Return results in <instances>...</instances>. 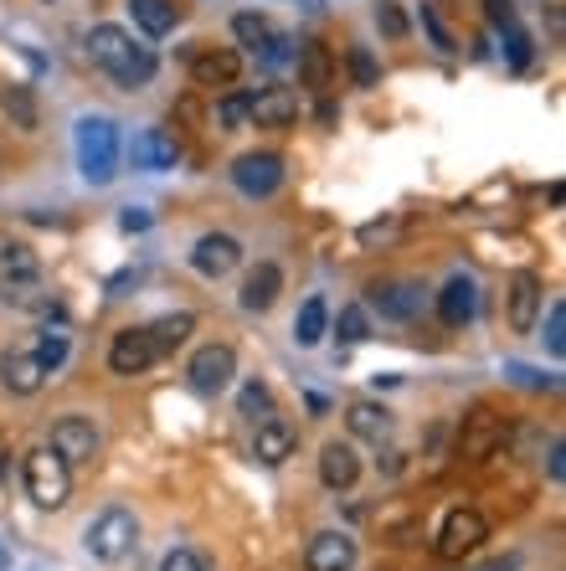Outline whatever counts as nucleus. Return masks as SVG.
<instances>
[{"label": "nucleus", "instance_id": "nucleus-22", "mask_svg": "<svg viewBox=\"0 0 566 571\" xmlns=\"http://www.w3.org/2000/svg\"><path fill=\"white\" fill-rule=\"evenodd\" d=\"M319 479L330 490H351L355 479H361V458H355L351 443H325L319 448Z\"/></svg>", "mask_w": 566, "mask_h": 571}, {"label": "nucleus", "instance_id": "nucleus-42", "mask_svg": "<svg viewBox=\"0 0 566 571\" xmlns=\"http://www.w3.org/2000/svg\"><path fill=\"white\" fill-rule=\"evenodd\" d=\"M485 11H489V21L505 31V26H515V0H485Z\"/></svg>", "mask_w": 566, "mask_h": 571}, {"label": "nucleus", "instance_id": "nucleus-5", "mask_svg": "<svg viewBox=\"0 0 566 571\" xmlns=\"http://www.w3.org/2000/svg\"><path fill=\"white\" fill-rule=\"evenodd\" d=\"M505 417L489 413V407H474L469 417H464V428H458V458H469V464H485V458H494L500 448H505Z\"/></svg>", "mask_w": 566, "mask_h": 571}, {"label": "nucleus", "instance_id": "nucleus-46", "mask_svg": "<svg viewBox=\"0 0 566 571\" xmlns=\"http://www.w3.org/2000/svg\"><path fill=\"white\" fill-rule=\"evenodd\" d=\"M0 567H5V551H0Z\"/></svg>", "mask_w": 566, "mask_h": 571}, {"label": "nucleus", "instance_id": "nucleus-28", "mask_svg": "<svg viewBox=\"0 0 566 571\" xmlns=\"http://www.w3.org/2000/svg\"><path fill=\"white\" fill-rule=\"evenodd\" d=\"M41 278V257L26 242H0V283H26Z\"/></svg>", "mask_w": 566, "mask_h": 571}, {"label": "nucleus", "instance_id": "nucleus-25", "mask_svg": "<svg viewBox=\"0 0 566 571\" xmlns=\"http://www.w3.org/2000/svg\"><path fill=\"white\" fill-rule=\"evenodd\" d=\"M0 114L11 118V129H21V135H32L37 129V93L26 88V83H5L0 88Z\"/></svg>", "mask_w": 566, "mask_h": 571}, {"label": "nucleus", "instance_id": "nucleus-32", "mask_svg": "<svg viewBox=\"0 0 566 571\" xmlns=\"http://www.w3.org/2000/svg\"><path fill=\"white\" fill-rule=\"evenodd\" d=\"M67 345H73V335H67V325H47V330H41L37 360L47 366V376H52V371L62 366V360H67Z\"/></svg>", "mask_w": 566, "mask_h": 571}, {"label": "nucleus", "instance_id": "nucleus-31", "mask_svg": "<svg viewBox=\"0 0 566 571\" xmlns=\"http://www.w3.org/2000/svg\"><path fill=\"white\" fill-rule=\"evenodd\" d=\"M216 129L222 135H237V129H248L253 124V109H248V93H227V99L216 103Z\"/></svg>", "mask_w": 566, "mask_h": 571}, {"label": "nucleus", "instance_id": "nucleus-17", "mask_svg": "<svg viewBox=\"0 0 566 571\" xmlns=\"http://www.w3.org/2000/svg\"><path fill=\"white\" fill-rule=\"evenodd\" d=\"M372 304L381 309V319H412L423 309V283H412V278L372 283Z\"/></svg>", "mask_w": 566, "mask_h": 571}, {"label": "nucleus", "instance_id": "nucleus-3", "mask_svg": "<svg viewBox=\"0 0 566 571\" xmlns=\"http://www.w3.org/2000/svg\"><path fill=\"white\" fill-rule=\"evenodd\" d=\"M83 541H88V556H93V561H124V556L135 551V541H139L135 510H124V505H109V510L98 515V520H88Z\"/></svg>", "mask_w": 566, "mask_h": 571}, {"label": "nucleus", "instance_id": "nucleus-12", "mask_svg": "<svg viewBox=\"0 0 566 571\" xmlns=\"http://www.w3.org/2000/svg\"><path fill=\"white\" fill-rule=\"evenodd\" d=\"M160 355H155V340H150V330H118L114 345H109V371L114 376H139L150 371Z\"/></svg>", "mask_w": 566, "mask_h": 571}, {"label": "nucleus", "instance_id": "nucleus-15", "mask_svg": "<svg viewBox=\"0 0 566 571\" xmlns=\"http://www.w3.org/2000/svg\"><path fill=\"white\" fill-rule=\"evenodd\" d=\"M355 567V541L345 531H325L310 541L304 551V571H351Z\"/></svg>", "mask_w": 566, "mask_h": 571}, {"label": "nucleus", "instance_id": "nucleus-44", "mask_svg": "<svg viewBox=\"0 0 566 571\" xmlns=\"http://www.w3.org/2000/svg\"><path fill=\"white\" fill-rule=\"evenodd\" d=\"M520 567V556H500V561H489V567H479V571H515Z\"/></svg>", "mask_w": 566, "mask_h": 571}, {"label": "nucleus", "instance_id": "nucleus-26", "mask_svg": "<svg viewBox=\"0 0 566 571\" xmlns=\"http://www.w3.org/2000/svg\"><path fill=\"white\" fill-rule=\"evenodd\" d=\"M345 428H351L355 437H366V443H387L391 413L387 407H376V402H351V407H345Z\"/></svg>", "mask_w": 566, "mask_h": 571}, {"label": "nucleus", "instance_id": "nucleus-21", "mask_svg": "<svg viewBox=\"0 0 566 571\" xmlns=\"http://www.w3.org/2000/svg\"><path fill=\"white\" fill-rule=\"evenodd\" d=\"M293 448H299V433H293L284 417H263V422H257V437H253V458H257V464H268V469H274V464H284V458L293 454Z\"/></svg>", "mask_w": 566, "mask_h": 571}, {"label": "nucleus", "instance_id": "nucleus-39", "mask_svg": "<svg viewBox=\"0 0 566 571\" xmlns=\"http://www.w3.org/2000/svg\"><path fill=\"white\" fill-rule=\"evenodd\" d=\"M505 47H510V67H526L530 62V37L520 26H505Z\"/></svg>", "mask_w": 566, "mask_h": 571}, {"label": "nucleus", "instance_id": "nucleus-20", "mask_svg": "<svg viewBox=\"0 0 566 571\" xmlns=\"http://www.w3.org/2000/svg\"><path fill=\"white\" fill-rule=\"evenodd\" d=\"M278 294H284V274H278V263H257L253 274L242 278V294H237V304H242L248 315H263V309H274Z\"/></svg>", "mask_w": 566, "mask_h": 571}, {"label": "nucleus", "instance_id": "nucleus-27", "mask_svg": "<svg viewBox=\"0 0 566 571\" xmlns=\"http://www.w3.org/2000/svg\"><path fill=\"white\" fill-rule=\"evenodd\" d=\"M325 330H330V304H325V294H310L299 304V315H293V340L299 345H319Z\"/></svg>", "mask_w": 566, "mask_h": 571}, {"label": "nucleus", "instance_id": "nucleus-6", "mask_svg": "<svg viewBox=\"0 0 566 571\" xmlns=\"http://www.w3.org/2000/svg\"><path fill=\"white\" fill-rule=\"evenodd\" d=\"M485 541H489V520L464 505V510H453L449 520H443V531H438V556H443V561H464V556H474Z\"/></svg>", "mask_w": 566, "mask_h": 571}, {"label": "nucleus", "instance_id": "nucleus-40", "mask_svg": "<svg viewBox=\"0 0 566 571\" xmlns=\"http://www.w3.org/2000/svg\"><path fill=\"white\" fill-rule=\"evenodd\" d=\"M160 571H206V567H201V556H196V551L176 546V551L165 556V561H160Z\"/></svg>", "mask_w": 566, "mask_h": 571}, {"label": "nucleus", "instance_id": "nucleus-30", "mask_svg": "<svg viewBox=\"0 0 566 571\" xmlns=\"http://www.w3.org/2000/svg\"><path fill=\"white\" fill-rule=\"evenodd\" d=\"M196 330V319L191 315H165V319H155L150 325V340H155V355H165V351H176V345H186V335Z\"/></svg>", "mask_w": 566, "mask_h": 571}, {"label": "nucleus", "instance_id": "nucleus-2", "mask_svg": "<svg viewBox=\"0 0 566 571\" xmlns=\"http://www.w3.org/2000/svg\"><path fill=\"white\" fill-rule=\"evenodd\" d=\"M78 165L93 186H109L118 176V129L114 118H83L78 124Z\"/></svg>", "mask_w": 566, "mask_h": 571}, {"label": "nucleus", "instance_id": "nucleus-36", "mask_svg": "<svg viewBox=\"0 0 566 571\" xmlns=\"http://www.w3.org/2000/svg\"><path fill=\"white\" fill-rule=\"evenodd\" d=\"M546 351L556 355V360L566 355V304H562V299L551 304V319H546Z\"/></svg>", "mask_w": 566, "mask_h": 571}, {"label": "nucleus", "instance_id": "nucleus-38", "mask_svg": "<svg viewBox=\"0 0 566 571\" xmlns=\"http://www.w3.org/2000/svg\"><path fill=\"white\" fill-rule=\"evenodd\" d=\"M376 26H381L387 37H407V16H402L397 0H381V5H376Z\"/></svg>", "mask_w": 566, "mask_h": 571}, {"label": "nucleus", "instance_id": "nucleus-19", "mask_svg": "<svg viewBox=\"0 0 566 571\" xmlns=\"http://www.w3.org/2000/svg\"><path fill=\"white\" fill-rule=\"evenodd\" d=\"M129 160H135V170H171L180 160V144L165 129H139L129 144Z\"/></svg>", "mask_w": 566, "mask_h": 571}, {"label": "nucleus", "instance_id": "nucleus-13", "mask_svg": "<svg viewBox=\"0 0 566 571\" xmlns=\"http://www.w3.org/2000/svg\"><path fill=\"white\" fill-rule=\"evenodd\" d=\"M248 109H253V124L257 129H289L293 118H299V93L293 88H257L248 93Z\"/></svg>", "mask_w": 566, "mask_h": 571}, {"label": "nucleus", "instance_id": "nucleus-14", "mask_svg": "<svg viewBox=\"0 0 566 571\" xmlns=\"http://www.w3.org/2000/svg\"><path fill=\"white\" fill-rule=\"evenodd\" d=\"M510 330L515 335H530L536 330V315H541V304H546V294H541V278L536 274H515L510 278Z\"/></svg>", "mask_w": 566, "mask_h": 571}, {"label": "nucleus", "instance_id": "nucleus-33", "mask_svg": "<svg viewBox=\"0 0 566 571\" xmlns=\"http://www.w3.org/2000/svg\"><path fill=\"white\" fill-rule=\"evenodd\" d=\"M232 37L242 41V47H253V52H257L263 41L274 37V26H268V21L257 16V11H237V16H232Z\"/></svg>", "mask_w": 566, "mask_h": 571}, {"label": "nucleus", "instance_id": "nucleus-10", "mask_svg": "<svg viewBox=\"0 0 566 571\" xmlns=\"http://www.w3.org/2000/svg\"><path fill=\"white\" fill-rule=\"evenodd\" d=\"M58 458H67V464H88V458L98 454V428L93 417H62V422H52V443H47Z\"/></svg>", "mask_w": 566, "mask_h": 571}, {"label": "nucleus", "instance_id": "nucleus-37", "mask_svg": "<svg viewBox=\"0 0 566 571\" xmlns=\"http://www.w3.org/2000/svg\"><path fill=\"white\" fill-rule=\"evenodd\" d=\"M257 413H263V417L274 413V396H268L263 381H248V386H242V417H253V422H257Z\"/></svg>", "mask_w": 566, "mask_h": 571}, {"label": "nucleus", "instance_id": "nucleus-9", "mask_svg": "<svg viewBox=\"0 0 566 571\" xmlns=\"http://www.w3.org/2000/svg\"><path fill=\"white\" fill-rule=\"evenodd\" d=\"M237 73H242V58L232 47H191V78L196 88H232Z\"/></svg>", "mask_w": 566, "mask_h": 571}, {"label": "nucleus", "instance_id": "nucleus-43", "mask_svg": "<svg viewBox=\"0 0 566 571\" xmlns=\"http://www.w3.org/2000/svg\"><path fill=\"white\" fill-rule=\"evenodd\" d=\"M118 227H124V232H144V227H150V212H135V206H129V212L118 217Z\"/></svg>", "mask_w": 566, "mask_h": 571}, {"label": "nucleus", "instance_id": "nucleus-34", "mask_svg": "<svg viewBox=\"0 0 566 571\" xmlns=\"http://www.w3.org/2000/svg\"><path fill=\"white\" fill-rule=\"evenodd\" d=\"M335 330H340V340H345V345H361V340H372V319H366V309H361V304H345V309H340V319H335Z\"/></svg>", "mask_w": 566, "mask_h": 571}, {"label": "nucleus", "instance_id": "nucleus-7", "mask_svg": "<svg viewBox=\"0 0 566 571\" xmlns=\"http://www.w3.org/2000/svg\"><path fill=\"white\" fill-rule=\"evenodd\" d=\"M186 376H191V386L201 396L227 392V386H232V376H237V351H232V345H201V351L191 355Z\"/></svg>", "mask_w": 566, "mask_h": 571}, {"label": "nucleus", "instance_id": "nucleus-29", "mask_svg": "<svg viewBox=\"0 0 566 571\" xmlns=\"http://www.w3.org/2000/svg\"><path fill=\"white\" fill-rule=\"evenodd\" d=\"M0 294L5 304H16V309H32V315H47V309H58L52 294L41 289V278H26V283H0Z\"/></svg>", "mask_w": 566, "mask_h": 571}, {"label": "nucleus", "instance_id": "nucleus-8", "mask_svg": "<svg viewBox=\"0 0 566 571\" xmlns=\"http://www.w3.org/2000/svg\"><path fill=\"white\" fill-rule=\"evenodd\" d=\"M232 186L242 191V196H274L278 186H284V160L274 155V150H253V155H242L232 165Z\"/></svg>", "mask_w": 566, "mask_h": 571}, {"label": "nucleus", "instance_id": "nucleus-23", "mask_svg": "<svg viewBox=\"0 0 566 571\" xmlns=\"http://www.w3.org/2000/svg\"><path fill=\"white\" fill-rule=\"evenodd\" d=\"M299 78H304V88H314V93H330L335 88V58L325 41H304L299 47Z\"/></svg>", "mask_w": 566, "mask_h": 571}, {"label": "nucleus", "instance_id": "nucleus-41", "mask_svg": "<svg viewBox=\"0 0 566 571\" xmlns=\"http://www.w3.org/2000/svg\"><path fill=\"white\" fill-rule=\"evenodd\" d=\"M423 26H428V37L438 41V52H453V37L443 31V21H438V11H432V5H423Z\"/></svg>", "mask_w": 566, "mask_h": 571}, {"label": "nucleus", "instance_id": "nucleus-16", "mask_svg": "<svg viewBox=\"0 0 566 571\" xmlns=\"http://www.w3.org/2000/svg\"><path fill=\"white\" fill-rule=\"evenodd\" d=\"M0 381H5V392L37 396L41 381H47V366L37 360V351H5L0 355Z\"/></svg>", "mask_w": 566, "mask_h": 571}, {"label": "nucleus", "instance_id": "nucleus-24", "mask_svg": "<svg viewBox=\"0 0 566 571\" xmlns=\"http://www.w3.org/2000/svg\"><path fill=\"white\" fill-rule=\"evenodd\" d=\"M129 16L144 37H171L180 26V5L176 0H129Z\"/></svg>", "mask_w": 566, "mask_h": 571}, {"label": "nucleus", "instance_id": "nucleus-4", "mask_svg": "<svg viewBox=\"0 0 566 571\" xmlns=\"http://www.w3.org/2000/svg\"><path fill=\"white\" fill-rule=\"evenodd\" d=\"M26 494H32V505H41V510H62L67 494H73V464L58 458L52 448L26 454Z\"/></svg>", "mask_w": 566, "mask_h": 571}, {"label": "nucleus", "instance_id": "nucleus-35", "mask_svg": "<svg viewBox=\"0 0 566 571\" xmlns=\"http://www.w3.org/2000/svg\"><path fill=\"white\" fill-rule=\"evenodd\" d=\"M351 78H355V88H376L381 83V67H376V58L366 52V47H351Z\"/></svg>", "mask_w": 566, "mask_h": 571}, {"label": "nucleus", "instance_id": "nucleus-18", "mask_svg": "<svg viewBox=\"0 0 566 571\" xmlns=\"http://www.w3.org/2000/svg\"><path fill=\"white\" fill-rule=\"evenodd\" d=\"M474 309H479V283L464 278V274H453L449 283H443V294H438V319L458 330V325H469L474 319Z\"/></svg>", "mask_w": 566, "mask_h": 571}, {"label": "nucleus", "instance_id": "nucleus-45", "mask_svg": "<svg viewBox=\"0 0 566 571\" xmlns=\"http://www.w3.org/2000/svg\"><path fill=\"white\" fill-rule=\"evenodd\" d=\"M562 443H551V479H556V484H562Z\"/></svg>", "mask_w": 566, "mask_h": 571}, {"label": "nucleus", "instance_id": "nucleus-1", "mask_svg": "<svg viewBox=\"0 0 566 571\" xmlns=\"http://www.w3.org/2000/svg\"><path fill=\"white\" fill-rule=\"evenodd\" d=\"M88 58H93L118 88H144V83L155 78V52H150V47H135V37H129L124 26H93Z\"/></svg>", "mask_w": 566, "mask_h": 571}, {"label": "nucleus", "instance_id": "nucleus-11", "mask_svg": "<svg viewBox=\"0 0 566 571\" xmlns=\"http://www.w3.org/2000/svg\"><path fill=\"white\" fill-rule=\"evenodd\" d=\"M237 263H242V242H237V237H227V232H206L191 248V268L201 278H227Z\"/></svg>", "mask_w": 566, "mask_h": 571}]
</instances>
